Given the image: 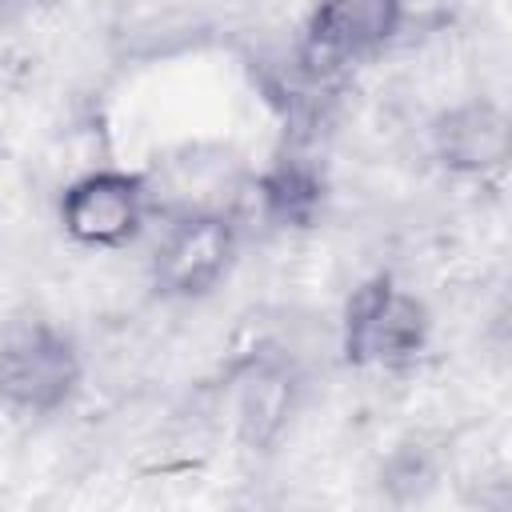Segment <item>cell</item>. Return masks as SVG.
Segmentation results:
<instances>
[{
    "mask_svg": "<svg viewBox=\"0 0 512 512\" xmlns=\"http://www.w3.org/2000/svg\"><path fill=\"white\" fill-rule=\"evenodd\" d=\"M432 340V312L424 296L400 284L392 272L364 276L340 312V356L360 372L412 368Z\"/></svg>",
    "mask_w": 512,
    "mask_h": 512,
    "instance_id": "6da1fadb",
    "label": "cell"
},
{
    "mask_svg": "<svg viewBox=\"0 0 512 512\" xmlns=\"http://www.w3.org/2000/svg\"><path fill=\"white\" fill-rule=\"evenodd\" d=\"M84 388V352L76 336L48 320L24 316L0 328V408L12 416H56Z\"/></svg>",
    "mask_w": 512,
    "mask_h": 512,
    "instance_id": "7a4b0ae2",
    "label": "cell"
},
{
    "mask_svg": "<svg viewBox=\"0 0 512 512\" xmlns=\"http://www.w3.org/2000/svg\"><path fill=\"white\" fill-rule=\"evenodd\" d=\"M408 24V0H316L300 24L296 60L328 80L376 60Z\"/></svg>",
    "mask_w": 512,
    "mask_h": 512,
    "instance_id": "3957f363",
    "label": "cell"
},
{
    "mask_svg": "<svg viewBox=\"0 0 512 512\" xmlns=\"http://www.w3.org/2000/svg\"><path fill=\"white\" fill-rule=\"evenodd\" d=\"M148 176L136 168H88L80 176H72L60 188L56 200V220L60 232L88 252H116L128 248L148 220Z\"/></svg>",
    "mask_w": 512,
    "mask_h": 512,
    "instance_id": "277c9868",
    "label": "cell"
},
{
    "mask_svg": "<svg viewBox=\"0 0 512 512\" xmlns=\"http://www.w3.org/2000/svg\"><path fill=\"white\" fill-rule=\"evenodd\" d=\"M240 252V228L220 208L180 212L156 240L148 276L164 300H204L212 296Z\"/></svg>",
    "mask_w": 512,
    "mask_h": 512,
    "instance_id": "5b68a950",
    "label": "cell"
},
{
    "mask_svg": "<svg viewBox=\"0 0 512 512\" xmlns=\"http://www.w3.org/2000/svg\"><path fill=\"white\" fill-rule=\"evenodd\" d=\"M508 140H512L508 112L492 96H464L448 104L428 128L432 160L448 176L500 172L508 164Z\"/></svg>",
    "mask_w": 512,
    "mask_h": 512,
    "instance_id": "8992f818",
    "label": "cell"
},
{
    "mask_svg": "<svg viewBox=\"0 0 512 512\" xmlns=\"http://www.w3.org/2000/svg\"><path fill=\"white\" fill-rule=\"evenodd\" d=\"M236 432L248 448H268L296 408V372L280 356H252L236 380Z\"/></svg>",
    "mask_w": 512,
    "mask_h": 512,
    "instance_id": "52a82bcc",
    "label": "cell"
},
{
    "mask_svg": "<svg viewBox=\"0 0 512 512\" xmlns=\"http://www.w3.org/2000/svg\"><path fill=\"white\" fill-rule=\"evenodd\" d=\"M324 196H328V184L320 164H312L300 152L276 156L256 176V204L272 228H312L324 208Z\"/></svg>",
    "mask_w": 512,
    "mask_h": 512,
    "instance_id": "ba28073f",
    "label": "cell"
},
{
    "mask_svg": "<svg viewBox=\"0 0 512 512\" xmlns=\"http://www.w3.org/2000/svg\"><path fill=\"white\" fill-rule=\"evenodd\" d=\"M4 4H24V0H4Z\"/></svg>",
    "mask_w": 512,
    "mask_h": 512,
    "instance_id": "9c48e42d",
    "label": "cell"
}]
</instances>
